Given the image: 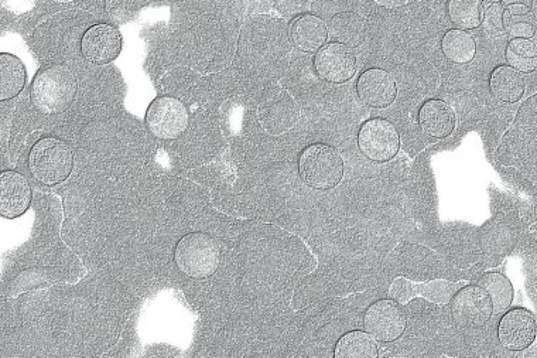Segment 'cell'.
<instances>
[{
	"label": "cell",
	"instance_id": "1",
	"mask_svg": "<svg viewBox=\"0 0 537 358\" xmlns=\"http://www.w3.org/2000/svg\"><path fill=\"white\" fill-rule=\"evenodd\" d=\"M77 90V80L70 68L53 66L40 71L34 78L32 101L43 114H61L73 104Z\"/></svg>",
	"mask_w": 537,
	"mask_h": 358
},
{
	"label": "cell",
	"instance_id": "2",
	"mask_svg": "<svg viewBox=\"0 0 537 358\" xmlns=\"http://www.w3.org/2000/svg\"><path fill=\"white\" fill-rule=\"evenodd\" d=\"M29 167L34 179L47 186L64 182L73 172V150L60 139H41L30 152Z\"/></svg>",
	"mask_w": 537,
	"mask_h": 358
},
{
	"label": "cell",
	"instance_id": "3",
	"mask_svg": "<svg viewBox=\"0 0 537 358\" xmlns=\"http://www.w3.org/2000/svg\"><path fill=\"white\" fill-rule=\"evenodd\" d=\"M174 258L181 272L190 278L205 279L220 267L221 251L211 235L191 233L181 238Z\"/></svg>",
	"mask_w": 537,
	"mask_h": 358
},
{
	"label": "cell",
	"instance_id": "4",
	"mask_svg": "<svg viewBox=\"0 0 537 358\" xmlns=\"http://www.w3.org/2000/svg\"><path fill=\"white\" fill-rule=\"evenodd\" d=\"M303 182L316 190L334 189L344 176V160L340 152L324 143L304 149L299 160Z\"/></svg>",
	"mask_w": 537,
	"mask_h": 358
},
{
	"label": "cell",
	"instance_id": "5",
	"mask_svg": "<svg viewBox=\"0 0 537 358\" xmlns=\"http://www.w3.org/2000/svg\"><path fill=\"white\" fill-rule=\"evenodd\" d=\"M190 115L177 98H157L146 112V124L156 138L173 141L186 132Z\"/></svg>",
	"mask_w": 537,
	"mask_h": 358
},
{
	"label": "cell",
	"instance_id": "6",
	"mask_svg": "<svg viewBox=\"0 0 537 358\" xmlns=\"http://www.w3.org/2000/svg\"><path fill=\"white\" fill-rule=\"evenodd\" d=\"M358 145L368 159L379 163L389 162L399 152L398 129L386 119H371L362 125L358 135Z\"/></svg>",
	"mask_w": 537,
	"mask_h": 358
},
{
	"label": "cell",
	"instance_id": "7",
	"mask_svg": "<svg viewBox=\"0 0 537 358\" xmlns=\"http://www.w3.org/2000/svg\"><path fill=\"white\" fill-rule=\"evenodd\" d=\"M451 315L463 329H478L494 315L491 298L480 286H465L451 300Z\"/></svg>",
	"mask_w": 537,
	"mask_h": 358
},
{
	"label": "cell",
	"instance_id": "8",
	"mask_svg": "<svg viewBox=\"0 0 537 358\" xmlns=\"http://www.w3.org/2000/svg\"><path fill=\"white\" fill-rule=\"evenodd\" d=\"M407 319L405 310L393 300H379L369 306L364 316L367 333L382 343L398 340L405 333Z\"/></svg>",
	"mask_w": 537,
	"mask_h": 358
},
{
	"label": "cell",
	"instance_id": "9",
	"mask_svg": "<svg viewBox=\"0 0 537 358\" xmlns=\"http://www.w3.org/2000/svg\"><path fill=\"white\" fill-rule=\"evenodd\" d=\"M461 288H463V284L444 281V279L416 284V282L407 278H396L389 293L400 305H407L410 300L420 296V298L427 299L429 302L436 303V305L444 306L453 300L454 295Z\"/></svg>",
	"mask_w": 537,
	"mask_h": 358
},
{
	"label": "cell",
	"instance_id": "10",
	"mask_svg": "<svg viewBox=\"0 0 537 358\" xmlns=\"http://www.w3.org/2000/svg\"><path fill=\"white\" fill-rule=\"evenodd\" d=\"M317 74L328 83L341 84L357 73V59L348 47L330 43L318 51L314 59Z\"/></svg>",
	"mask_w": 537,
	"mask_h": 358
},
{
	"label": "cell",
	"instance_id": "11",
	"mask_svg": "<svg viewBox=\"0 0 537 358\" xmlns=\"http://www.w3.org/2000/svg\"><path fill=\"white\" fill-rule=\"evenodd\" d=\"M122 34L111 25L92 26L81 40V51L92 64L102 66L118 59L122 51Z\"/></svg>",
	"mask_w": 537,
	"mask_h": 358
},
{
	"label": "cell",
	"instance_id": "12",
	"mask_svg": "<svg viewBox=\"0 0 537 358\" xmlns=\"http://www.w3.org/2000/svg\"><path fill=\"white\" fill-rule=\"evenodd\" d=\"M299 118L300 109L286 91L276 92L259 109L261 124L272 135L286 134L294 128Z\"/></svg>",
	"mask_w": 537,
	"mask_h": 358
},
{
	"label": "cell",
	"instance_id": "13",
	"mask_svg": "<svg viewBox=\"0 0 537 358\" xmlns=\"http://www.w3.org/2000/svg\"><path fill=\"white\" fill-rule=\"evenodd\" d=\"M499 342L505 349L521 351L528 349L536 339V319L529 310L513 309L499 323Z\"/></svg>",
	"mask_w": 537,
	"mask_h": 358
},
{
	"label": "cell",
	"instance_id": "14",
	"mask_svg": "<svg viewBox=\"0 0 537 358\" xmlns=\"http://www.w3.org/2000/svg\"><path fill=\"white\" fill-rule=\"evenodd\" d=\"M32 203V187L25 176L17 172H3L0 176V214L17 218L29 210Z\"/></svg>",
	"mask_w": 537,
	"mask_h": 358
},
{
	"label": "cell",
	"instance_id": "15",
	"mask_svg": "<svg viewBox=\"0 0 537 358\" xmlns=\"http://www.w3.org/2000/svg\"><path fill=\"white\" fill-rule=\"evenodd\" d=\"M359 98L374 108L389 107L395 101L398 88L395 78L381 68H371L359 77L357 84Z\"/></svg>",
	"mask_w": 537,
	"mask_h": 358
},
{
	"label": "cell",
	"instance_id": "16",
	"mask_svg": "<svg viewBox=\"0 0 537 358\" xmlns=\"http://www.w3.org/2000/svg\"><path fill=\"white\" fill-rule=\"evenodd\" d=\"M290 40L304 53H316L327 42L328 29L323 19L314 15L296 17L290 25Z\"/></svg>",
	"mask_w": 537,
	"mask_h": 358
},
{
	"label": "cell",
	"instance_id": "17",
	"mask_svg": "<svg viewBox=\"0 0 537 358\" xmlns=\"http://www.w3.org/2000/svg\"><path fill=\"white\" fill-rule=\"evenodd\" d=\"M419 124L427 136L447 138L456 126V114L447 102L430 100L420 108Z\"/></svg>",
	"mask_w": 537,
	"mask_h": 358
},
{
	"label": "cell",
	"instance_id": "18",
	"mask_svg": "<svg viewBox=\"0 0 537 358\" xmlns=\"http://www.w3.org/2000/svg\"><path fill=\"white\" fill-rule=\"evenodd\" d=\"M328 32L345 47H359L367 37V23L354 12H342L331 19Z\"/></svg>",
	"mask_w": 537,
	"mask_h": 358
},
{
	"label": "cell",
	"instance_id": "19",
	"mask_svg": "<svg viewBox=\"0 0 537 358\" xmlns=\"http://www.w3.org/2000/svg\"><path fill=\"white\" fill-rule=\"evenodd\" d=\"M489 88L498 101L512 104L521 100L525 92V80L513 68L501 66L492 71Z\"/></svg>",
	"mask_w": 537,
	"mask_h": 358
},
{
	"label": "cell",
	"instance_id": "20",
	"mask_svg": "<svg viewBox=\"0 0 537 358\" xmlns=\"http://www.w3.org/2000/svg\"><path fill=\"white\" fill-rule=\"evenodd\" d=\"M26 84L25 64L13 54H0V101H8L20 94Z\"/></svg>",
	"mask_w": 537,
	"mask_h": 358
},
{
	"label": "cell",
	"instance_id": "21",
	"mask_svg": "<svg viewBox=\"0 0 537 358\" xmlns=\"http://www.w3.org/2000/svg\"><path fill=\"white\" fill-rule=\"evenodd\" d=\"M337 358H376L379 357L378 344L374 337L365 332H350L341 337L335 346Z\"/></svg>",
	"mask_w": 537,
	"mask_h": 358
},
{
	"label": "cell",
	"instance_id": "22",
	"mask_svg": "<svg viewBox=\"0 0 537 358\" xmlns=\"http://www.w3.org/2000/svg\"><path fill=\"white\" fill-rule=\"evenodd\" d=\"M478 286L484 289L491 298L495 315H502L512 305L513 288L511 281L506 276L491 272V274L482 276L478 281Z\"/></svg>",
	"mask_w": 537,
	"mask_h": 358
},
{
	"label": "cell",
	"instance_id": "23",
	"mask_svg": "<svg viewBox=\"0 0 537 358\" xmlns=\"http://www.w3.org/2000/svg\"><path fill=\"white\" fill-rule=\"evenodd\" d=\"M441 49H443L444 56L453 63L467 64L474 60L477 46H475V40L472 39L470 33L454 29L443 37Z\"/></svg>",
	"mask_w": 537,
	"mask_h": 358
},
{
	"label": "cell",
	"instance_id": "24",
	"mask_svg": "<svg viewBox=\"0 0 537 358\" xmlns=\"http://www.w3.org/2000/svg\"><path fill=\"white\" fill-rule=\"evenodd\" d=\"M505 33L515 39H528L535 34V19L529 6L512 3L506 6L504 13Z\"/></svg>",
	"mask_w": 537,
	"mask_h": 358
},
{
	"label": "cell",
	"instance_id": "25",
	"mask_svg": "<svg viewBox=\"0 0 537 358\" xmlns=\"http://www.w3.org/2000/svg\"><path fill=\"white\" fill-rule=\"evenodd\" d=\"M448 16L460 30L477 29L482 23L484 3L480 0H451L447 5Z\"/></svg>",
	"mask_w": 537,
	"mask_h": 358
},
{
	"label": "cell",
	"instance_id": "26",
	"mask_svg": "<svg viewBox=\"0 0 537 358\" xmlns=\"http://www.w3.org/2000/svg\"><path fill=\"white\" fill-rule=\"evenodd\" d=\"M506 60L518 73H532L537 67L536 43L528 39H513L506 47Z\"/></svg>",
	"mask_w": 537,
	"mask_h": 358
},
{
	"label": "cell",
	"instance_id": "27",
	"mask_svg": "<svg viewBox=\"0 0 537 358\" xmlns=\"http://www.w3.org/2000/svg\"><path fill=\"white\" fill-rule=\"evenodd\" d=\"M505 5L501 2L491 3L485 10L484 30L491 37H501L505 34L504 25Z\"/></svg>",
	"mask_w": 537,
	"mask_h": 358
},
{
	"label": "cell",
	"instance_id": "28",
	"mask_svg": "<svg viewBox=\"0 0 537 358\" xmlns=\"http://www.w3.org/2000/svg\"><path fill=\"white\" fill-rule=\"evenodd\" d=\"M407 2H378L379 6H382V8H400V6L406 5Z\"/></svg>",
	"mask_w": 537,
	"mask_h": 358
}]
</instances>
